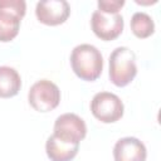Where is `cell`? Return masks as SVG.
<instances>
[{"mask_svg": "<svg viewBox=\"0 0 161 161\" xmlns=\"http://www.w3.org/2000/svg\"><path fill=\"white\" fill-rule=\"evenodd\" d=\"M123 103L121 98L109 92L94 94L91 102L92 114L103 123H113L123 116Z\"/></svg>", "mask_w": 161, "mask_h": 161, "instance_id": "cell-4", "label": "cell"}, {"mask_svg": "<svg viewBox=\"0 0 161 161\" xmlns=\"http://www.w3.org/2000/svg\"><path fill=\"white\" fill-rule=\"evenodd\" d=\"M91 26L96 36L102 40H114L123 31V18L121 14H103L96 10L92 14Z\"/></svg>", "mask_w": 161, "mask_h": 161, "instance_id": "cell-6", "label": "cell"}, {"mask_svg": "<svg viewBox=\"0 0 161 161\" xmlns=\"http://www.w3.org/2000/svg\"><path fill=\"white\" fill-rule=\"evenodd\" d=\"M125 5L123 0H99L98 11L103 14H118L119 9Z\"/></svg>", "mask_w": 161, "mask_h": 161, "instance_id": "cell-14", "label": "cell"}, {"mask_svg": "<svg viewBox=\"0 0 161 161\" xmlns=\"http://www.w3.org/2000/svg\"><path fill=\"white\" fill-rule=\"evenodd\" d=\"M114 161H146L145 145L136 137H123L113 147Z\"/></svg>", "mask_w": 161, "mask_h": 161, "instance_id": "cell-8", "label": "cell"}, {"mask_svg": "<svg viewBox=\"0 0 161 161\" xmlns=\"http://www.w3.org/2000/svg\"><path fill=\"white\" fill-rule=\"evenodd\" d=\"M20 21L21 18L18 15L0 10V42L13 40L19 33Z\"/></svg>", "mask_w": 161, "mask_h": 161, "instance_id": "cell-11", "label": "cell"}, {"mask_svg": "<svg viewBox=\"0 0 161 161\" xmlns=\"http://www.w3.org/2000/svg\"><path fill=\"white\" fill-rule=\"evenodd\" d=\"M79 145L68 143L54 135L49 136L45 143V151L50 161H70L78 153Z\"/></svg>", "mask_w": 161, "mask_h": 161, "instance_id": "cell-9", "label": "cell"}, {"mask_svg": "<svg viewBox=\"0 0 161 161\" xmlns=\"http://www.w3.org/2000/svg\"><path fill=\"white\" fill-rule=\"evenodd\" d=\"M137 74L136 55L127 47L116 48L109 55V79L117 87L130 84Z\"/></svg>", "mask_w": 161, "mask_h": 161, "instance_id": "cell-2", "label": "cell"}, {"mask_svg": "<svg viewBox=\"0 0 161 161\" xmlns=\"http://www.w3.org/2000/svg\"><path fill=\"white\" fill-rule=\"evenodd\" d=\"M0 10L15 14L23 19L26 11V4L24 0H0Z\"/></svg>", "mask_w": 161, "mask_h": 161, "instance_id": "cell-13", "label": "cell"}, {"mask_svg": "<svg viewBox=\"0 0 161 161\" xmlns=\"http://www.w3.org/2000/svg\"><path fill=\"white\" fill-rule=\"evenodd\" d=\"M131 30L137 38L145 39L153 34L155 23L148 14L137 11L131 18Z\"/></svg>", "mask_w": 161, "mask_h": 161, "instance_id": "cell-12", "label": "cell"}, {"mask_svg": "<svg viewBox=\"0 0 161 161\" xmlns=\"http://www.w3.org/2000/svg\"><path fill=\"white\" fill-rule=\"evenodd\" d=\"M70 14V6L65 0L39 1L35 8L38 20L45 25L55 26L63 24Z\"/></svg>", "mask_w": 161, "mask_h": 161, "instance_id": "cell-7", "label": "cell"}, {"mask_svg": "<svg viewBox=\"0 0 161 161\" xmlns=\"http://www.w3.org/2000/svg\"><path fill=\"white\" fill-rule=\"evenodd\" d=\"M70 65L78 78L93 82L102 74L103 58L101 52L94 45L79 44L72 50Z\"/></svg>", "mask_w": 161, "mask_h": 161, "instance_id": "cell-1", "label": "cell"}, {"mask_svg": "<svg viewBox=\"0 0 161 161\" xmlns=\"http://www.w3.org/2000/svg\"><path fill=\"white\" fill-rule=\"evenodd\" d=\"M21 79L19 73L8 65L0 67V98H10L19 93Z\"/></svg>", "mask_w": 161, "mask_h": 161, "instance_id": "cell-10", "label": "cell"}, {"mask_svg": "<svg viewBox=\"0 0 161 161\" xmlns=\"http://www.w3.org/2000/svg\"><path fill=\"white\" fill-rule=\"evenodd\" d=\"M29 104L38 112L53 111L60 102L58 86L48 79H40L30 87L28 93Z\"/></svg>", "mask_w": 161, "mask_h": 161, "instance_id": "cell-3", "label": "cell"}, {"mask_svg": "<svg viewBox=\"0 0 161 161\" xmlns=\"http://www.w3.org/2000/svg\"><path fill=\"white\" fill-rule=\"evenodd\" d=\"M53 135L68 143L79 145L87 135V126L75 113H64L55 119Z\"/></svg>", "mask_w": 161, "mask_h": 161, "instance_id": "cell-5", "label": "cell"}]
</instances>
